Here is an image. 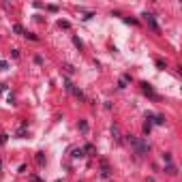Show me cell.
I'll list each match as a JSON object with an SVG mask.
<instances>
[{
    "label": "cell",
    "mask_w": 182,
    "mask_h": 182,
    "mask_svg": "<svg viewBox=\"0 0 182 182\" xmlns=\"http://www.w3.org/2000/svg\"><path fill=\"white\" fill-rule=\"evenodd\" d=\"M133 148H135V154H137V157H146V154L150 152V144L146 139H135Z\"/></svg>",
    "instance_id": "obj_1"
},
{
    "label": "cell",
    "mask_w": 182,
    "mask_h": 182,
    "mask_svg": "<svg viewBox=\"0 0 182 182\" xmlns=\"http://www.w3.org/2000/svg\"><path fill=\"white\" fill-rule=\"evenodd\" d=\"M141 17L146 20V24L150 26V30H152V32H157V34L161 32V28H159V24H157V20H154V15H152V13H144Z\"/></svg>",
    "instance_id": "obj_2"
},
{
    "label": "cell",
    "mask_w": 182,
    "mask_h": 182,
    "mask_svg": "<svg viewBox=\"0 0 182 182\" xmlns=\"http://www.w3.org/2000/svg\"><path fill=\"white\" fill-rule=\"evenodd\" d=\"M141 90H144V94H148L150 99H154V101H159V94L154 92V88L148 84V81H141Z\"/></svg>",
    "instance_id": "obj_3"
},
{
    "label": "cell",
    "mask_w": 182,
    "mask_h": 182,
    "mask_svg": "<svg viewBox=\"0 0 182 182\" xmlns=\"http://www.w3.org/2000/svg\"><path fill=\"white\" fill-rule=\"evenodd\" d=\"M146 118H148V120L152 118V122H154V124H159V126L165 124V116H163V114H152V112H148V114H146Z\"/></svg>",
    "instance_id": "obj_4"
},
{
    "label": "cell",
    "mask_w": 182,
    "mask_h": 182,
    "mask_svg": "<svg viewBox=\"0 0 182 182\" xmlns=\"http://www.w3.org/2000/svg\"><path fill=\"white\" fill-rule=\"evenodd\" d=\"M112 176V169H109L107 161H101V178H109Z\"/></svg>",
    "instance_id": "obj_5"
},
{
    "label": "cell",
    "mask_w": 182,
    "mask_h": 182,
    "mask_svg": "<svg viewBox=\"0 0 182 182\" xmlns=\"http://www.w3.org/2000/svg\"><path fill=\"white\" fill-rule=\"evenodd\" d=\"M81 150H84V154H86V157H88V154H90V157H92V154H96V148H94L92 144H86Z\"/></svg>",
    "instance_id": "obj_6"
},
{
    "label": "cell",
    "mask_w": 182,
    "mask_h": 182,
    "mask_svg": "<svg viewBox=\"0 0 182 182\" xmlns=\"http://www.w3.org/2000/svg\"><path fill=\"white\" fill-rule=\"evenodd\" d=\"M129 81H131V75H122V79L118 81V88H120V90H124V88H126V84H129Z\"/></svg>",
    "instance_id": "obj_7"
},
{
    "label": "cell",
    "mask_w": 182,
    "mask_h": 182,
    "mask_svg": "<svg viewBox=\"0 0 182 182\" xmlns=\"http://www.w3.org/2000/svg\"><path fill=\"white\" fill-rule=\"evenodd\" d=\"M112 135H114V139H116V141H122V137H120V129H118V124H112Z\"/></svg>",
    "instance_id": "obj_8"
},
{
    "label": "cell",
    "mask_w": 182,
    "mask_h": 182,
    "mask_svg": "<svg viewBox=\"0 0 182 182\" xmlns=\"http://www.w3.org/2000/svg\"><path fill=\"white\" fill-rule=\"evenodd\" d=\"M165 174H167V176H178V167H176V165H171V163H169V165L165 167Z\"/></svg>",
    "instance_id": "obj_9"
},
{
    "label": "cell",
    "mask_w": 182,
    "mask_h": 182,
    "mask_svg": "<svg viewBox=\"0 0 182 182\" xmlns=\"http://www.w3.org/2000/svg\"><path fill=\"white\" fill-rule=\"evenodd\" d=\"M71 94H75V96L79 99V101H86V94H84V92H81V90H79V88H75V86H73V90H71Z\"/></svg>",
    "instance_id": "obj_10"
},
{
    "label": "cell",
    "mask_w": 182,
    "mask_h": 182,
    "mask_svg": "<svg viewBox=\"0 0 182 182\" xmlns=\"http://www.w3.org/2000/svg\"><path fill=\"white\" fill-rule=\"evenodd\" d=\"M36 163H39L41 167L45 165V163H47V157H45V152H36Z\"/></svg>",
    "instance_id": "obj_11"
},
{
    "label": "cell",
    "mask_w": 182,
    "mask_h": 182,
    "mask_svg": "<svg viewBox=\"0 0 182 182\" xmlns=\"http://www.w3.org/2000/svg\"><path fill=\"white\" fill-rule=\"evenodd\" d=\"M71 157H73V159H84L86 154H84V150H81V148H75V150L71 152Z\"/></svg>",
    "instance_id": "obj_12"
},
{
    "label": "cell",
    "mask_w": 182,
    "mask_h": 182,
    "mask_svg": "<svg viewBox=\"0 0 182 182\" xmlns=\"http://www.w3.org/2000/svg\"><path fill=\"white\" fill-rule=\"evenodd\" d=\"M26 126H28V124L24 122V124L20 126V129H17V133H15V135H17V137H20V139H22V137H26Z\"/></svg>",
    "instance_id": "obj_13"
},
{
    "label": "cell",
    "mask_w": 182,
    "mask_h": 182,
    "mask_svg": "<svg viewBox=\"0 0 182 182\" xmlns=\"http://www.w3.org/2000/svg\"><path fill=\"white\" fill-rule=\"evenodd\" d=\"M73 45H75V47H79V49H84V43H81L79 36H73Z\"/></svg>",
    "instance_id": "obj_14"
},
{
    "label": "cell",
    "mask_w": 182,
    "mask_h": 182,
    "mask_svg": "<svg viewBox=\"0 0 182 182\" xmlns=\"http://www.w3.org/2000/svg\"><path fill=\"white\" fill-rule=\"evenodd\" d=\"M79 131H81V133L88 131V122H86V120H79Z\"/></svg>",
    "instance_id": "obj_15"
},
{
    "label": "cell",
    "mask_w": 182,
    "mask_h": 182,
    "mask_svg": "<svg viewBox=\"0 0 182 182\" xmlns=\"http://www.w3.org/2000/svg\"><path fill=\"white\" fill-rule=\"evenodd\" d=\"M163 161H165V165L171 163V152H163Z\"/></svg>",
    "instance_id": "obj_16"
},
{
    "label": "cell",
    "mask_w": 182,
    "mask_h": 182,
    "mask_svg": "<svg viewBox=\"0 0 182 182\" xmlns=\"http://www.w3.org/2000/svg\"><path fill=\"white\" fill-rule=\"evenodd\" d=\"M13 32H17V34H22V36H24V32H26V30L22 28L20 24H15V26H13Z\"/></svg>",
    "instance_id": "obj_17"
},
{
    "label": "cell",
    "mask_w": 182,
    "mask_h": 182,
    "mask_svg": "<svg viewBox=\"0 0 182 182\" xmlns=\"http://www.w3.org/2000/svg\"><path fill=\"white\" fill-rule=\"evenodd\" d=\"M157 67L159 69H167V62L163 60V58H157Z\"/></svg>",
    "instance_id": "obj_18"
},
{
    "label": "cell",
    "mask_w": 182,
    "mask_h": 182,
    "mask_svg": "<svg viewBox=\"0 0 182 182\" xmlns=\"http://www.w3.org/2000/svg\"><path fill=\"white\" fill-rule=\"evenodd\" d=\"M24 36H26V39H30V41H39V36L32 34V32H24Z\"/></svg>",
    "instance_id": "obj_19"
},
{
    "label": "cell",
    "mask_w": 182,
    "mask_h": 182,
    "mask_svg": "<svg viewBox=\"0 0 182 182\" xmlns=\"http://www.w3.org/2000/svg\"><path fill=\"white\" fill-rule=\"evenodd\" d=\"M65 71L69 73V75H73V73H75V67H73V65H65Z\"/></svg>",
    "instance_id": "obj_20"
},
{
    "label": "cell",
    "mask_w": 182,
    "mask_h": 182,
    "mask_svg": "<svg viewBox=\"0 0 182 182\" xmlns=\"http://www.w3.org/2000/svg\"><path fill=\"white\" fill-rule=\"evenodd\" d=\"M150 131H152V124H150V122H146V124H144V133H146V135H148Z\"/></svg>",
    "instance_id": "obj_21"
},
{
    "label": "cell",
    "mask_w": 182,
    "mask_h": 182,
    "mask_svg": "<svg viewBox=\"0 0 182 182\" xmlns=\"http://www.w3.org/2000/svg\"><path fill=\"white\" fill-rule=\"evenodd\" d=\"M7 139H9V135H7V133H2V135H0V146H4V144H7Z\"/></svg>",
    "instance_id": "obj_22"
},
{
    "label": "cell",
    "mask_w": 182,
    "mask_h": 182,
    "mask_svg": "<svg viewBox=\"0 0 182 182\" xmlns=\"http://www.w3.org/2000/svg\"><path fill=\"white\" fill-rule=\"evenodd\" d=\"M58 26H60V28H67V30L71 28V24H69V22H62V20L58 22Z\"/></svg>",
    "instance_id": "obj_23"
},
{
    "label": "cell",
    "mask_w": 182,
    "mask_h": 182,
    "mask_svg": "<svg viewBox=\"0 0 182 182\" xmlns=\"http://www.w3.org/2000/svg\"><path fill=\"white\" fill-rule=\"evenodd\" d=\"M124 22H126V24H133V26L137 24V20H135V17H124Z\"/></svg>",
    "instance_id": "obj_24"
},
{
    "label": "cell",
    "mask_w": 182,
    "mask_h": 182,
    "mask_svg": "<svg viewBox=\"0 0 182 182\" xmlns=\"http://www.w3.org/2000/svg\"><path fill=\"white\" fill-rule=\"evenodd\" d=\"M47 11H51V13H56V11H58V7H56V4H49V7H47Z\"/></svg>",
    "instance_id": "obj_25"
},
{
    "label": "cell",
    "mask_w": 182,
    "mask_h": 182,
    "mask_svg": "<svg viewBox=\"0 0 182 182\" xmlns=\"http://www.w3.org/2000/svg\"><path fill=\"white\" fill-rule=\"evenodd\" d=\"M9 67V62H4V60H0V71H4Z\"/></svg>",
    "instance_id": "obj_26"
},
{
    "label": "cell",
    "mask_w": 182,
    "mask_h": 182,
    "mask_svg": "<svg viewBox=\"0 0 182 182\" xmlns=\"http://www.w3.org/2000/svg\"><path fill=\"white\" fill-rule=\"evenodd\" d=\"M11 56L13 58H20V49H11Z\"/></svg>",
    "instance_id": "obj_27"
},
{
    "label": "cell",
    "mask_w": 182,
    "mask_h": 182,
    "mask_svg": "<svg viewBox=\"0 0 182 182\" xmlns=\"http://www.w3.org/2000/svg\"><path fill=\"white\" fill-rule=\"evenodd\" d=\"M34 62L36 65H43V56H34Z\"/></svg>",
    "instance_id": "obj_28"
},
{
    "label": "cell",
    "mask_w": 182,
    "mask_h": 182,
    "mask_svg": "<svg viewBox=\"0 0 182 182\" xmlns=\"http://www.w3.org/2000/svg\"><path fill=\"white\" fill-rule=\"evenodd\" d=\"M30 180H32V182H43V180H41L39 176H30Z\"/></svg>",
    "instance_id": "obj_29"
},
{
    "label": "cell",
    "mask_w": 182,
    "mask_h": 182,
    "mask_svg": "<svg viewBox=\"0 0 182 182\" xmlns=\"http://www.w3.org/2000/svg\"><path fill=\"white\" fill-rule=\"evenodd\" d=\"M4 88H7L4 84H0V92H4Z\"/></svg>",
    "instance_id": "obj_30"
},
{
    "label": "cell",
    "mask_w": 182,
    "mask_h": 182,
    "mask_svg": "<svg viewBox=\"0 0 182 182\" xmlns=\"http://www.w3.org/2000/svg\"><path fill=\"white\" fill-rule=\"evenodd\" d=\"M0 171H2V161H0Z\"/></svg>",
    "instance_id": "obj_31"
}]
</instances>
